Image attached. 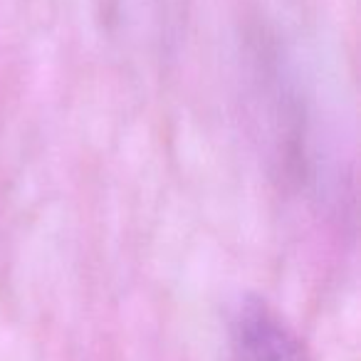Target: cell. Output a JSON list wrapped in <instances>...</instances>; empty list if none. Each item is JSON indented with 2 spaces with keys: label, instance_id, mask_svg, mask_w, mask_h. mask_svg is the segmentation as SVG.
I'll return each mask as SVG.
<instances>
[{
  "label": "cell",
  "instance_id": "obj_1",
  "mask_svg": "<svg viewBox=\"0 0 361 361\" xmlns=\"http://www.w3.org/2000/svg\"><path fill=\"white\" fill-rule=\"evenodd\" d=\"M233 361H312L295 331L260 300L240 307L233 326Z\"/></svg>",
  "mask_w": 361,
  "mask_h": 361
}]
</instances>
